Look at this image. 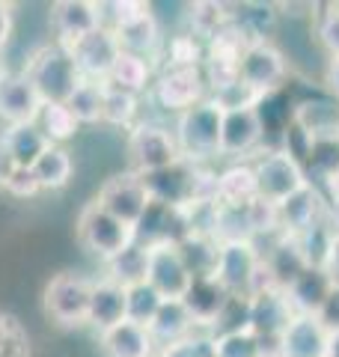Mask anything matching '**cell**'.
Instances as JSON below:
<instances>
[{"mask_svg":"<svg viewBox=\"0 0 339 357\" xmlns=\"http://www.w3.org/2000/svg\"><path fill=\"white\" fill-rule=\"evenodd\" d=\"M194 277L179 256L176 244H149V271H146V283H149L164 301H182L188 286Z\"/></svg>","mask_w":339,"mask_h":357,"instance_id":"cell-11","label":"cell"},{"mask_svg":"<svg viewBox=\"0 0 339 357\" xmlns=\"http://www.w3.org/2000/svg\"><path fill=\"white\" fill-rule=\"evenodd\" d=\"M21 72L39 93L42 105H66L77 89V84H81V72H77L72 60V51L54 42L39 45L27 57Z\"/></svg>","mask_w":339,"mask_h":357,"instance_id":"cell-1","label":"cell"},{"mask_svg":"<svg viewBox=\"0 0 339 357\" xmlns=\"http://www.w3.org/2000/svg\"><path fill=\"white\" fill-rule=\"evenodd\" d=\"M39 110H42V98L24 77V72L0 69V122H3V128L36 122Z\"/></svg>","mask_w":339,"mask_h":357,"instance_id":"cell-16","label":"cell"},{"mask_svg":"<svg viewBox=\"0 0 339 357\" xmlns=\"http://www.w3.org/2000/svg\"><path fill=\"white\" fill-rule=\"evenodd\" d=\"M149 333H152L158 349H164V345H173L179 340L190 337V333H197V325H194V319H190V312L185 310L182 301H164L161 310H158V316L152 319Z\"/></svg>","mask_w":339,"mask_h":357,"instance_id":"cell-29","label":"cell"},{"mask_svg":"<svg viewBox=\"0 0 339 357\" xmlns=\"http://www.w3.org/2000/svg\"><path fill=\"white\" fill-rule=\"evenodd\" d=\"M250 164H253V173H256L259 197H265L277 206L282 199H289L292 194H298L303 185H310L301 161L289 149L265 152V155H259V158H253Z\"/></svg>","mask_w":339,"mask_h":357,"instance_id":"cell-6","label":"cell"},{"mask_svg":"<svg viewBox=\"0 0 339 357\" xmlns=\"http://www.w3.org/2000/svg\"><path fill=\"white\" fill-rule=\"evenodd\" d=\"M137 107H140V96H131L126 89L107 86L105 89V107H101V122L113 128H134L137 126Z\"/></svg>","mask_w":339,"mask_h":357,"instance_id":"cell-37","label":"cell"},{"mask_svg":"<svg viewBox=\"0 0 339 357\" xmlns=\"http://www.w3.org/2000/svg\"><path fill=\"white\" fill-rule=\"evenodd\" d=\"M247 223H250L253 241L280 236V206L265 197H256L253 203L247 206Z\"/></svg>","mask_w":339,"mask_h":357,"instance_id":"cell-41","label":"cell"},{"mask_svg":"<svg viewBox=\"0 0 339 357\" xmlns=\"http://www.w3.org/2000/svg\"><path fill=\"white\" fill-rule=\"evenodd\" d=\"M93 280L77 271H56L42 289V310L56 328H86Z\"/></svg>","mask_w":339,"mask_h":357,"instance_id":"cell-3","label":"cell"},{"mask_svg":"<svg viewBox=\"0 0 339 357\" xmlns=\"http://www.w3.org/2000/svg\"><path fill=\"white\" fill-rule=\"evenodd\" d=\"M327 333L315 316H298L289 321V328L280 337V357H324Z\"/></svg>","mask_w":339,"mask_h":357,"instance_id":"cell-21","label":"cell"},{"mask_svg":"<svg viewBox=\"0 0 339 357\" xmlns=\"http://www.w3.org/2000/svg\"><path fill=\"white\" fill-rule=\"evenodd\" d=\"M295 126L310 140L339 134V102H307L295 110Z\"/></svg>","mask_w":339,"mask_h":357,"instance_id":"cell-32","label":"cell"},{"mask_svg":"<svg viewBox=\"0 0 339 357\" xmlns=\"http://www.w3.org/2000/svg\"><path fill=\"white\" fill-rule=\"evenodd\" d=\"M197 176H199V164L179 158L176 164L164 167V170L143 173V185H146V191H149L152 203L188 208V206H194V199H197Z\"/></svg>","mask_w":339,"mask_h":357,"instance_id":"cell-9","label":"cell"},{"mask_svg":"<svg viewBox=\"0 0 339 357\" xmlns=\"http://www.w3.org/2000/svg\"><path fill=\"white\" fill-rule=\"evenodd\" d=\"M105 81H89V77H81V84L72 93V98L66 102V107L75 114V119L81 126H98L101 122V107H105Z\"/></svg>","mask_w":339,"mask_h":357,"instance_id":"cell-35","label":"cell"},{"mask_svg":"<svg viewBox=\"0 0 339 357\" xmlns=\"http://www.w3.org/2000/svg\"><path fill=\"white\" fill-rule=\"evenodd\" d=\"M324 357H339V331L327 337V351H324Z\"/></svg>","mask_w":339,"mask_h":357,"instance_id":"cell-51","label":"cell"},{"mask_svg":"<svg viewBox=\"0 0 339 357\" xmlns=\"http://www.w3.org/2000/svg\"><path fill=\"white\" fill-rule=\"evenodd\" d=\"M295 316L298 312L292 307L286 289H268V292L250 298V321H247V328L259 340H280Z\"/></svg>","mask_w":339,"mask_h":357,"instance_id":"cell-17","label":"cell"},{"mask_svg":"<svg viewBox=\"0 0 339 357\" xmlns=\"http://www.w3.org/2000/svg\"><path fill=\"white\" fill-rule=\"evenodd\" d=\"M15 170H18V167L13 161V155H9L3 137H0V191H6V185H9V178H13Z\"/></svg>","mask_w":339,"mask_h":357,"instance_id":"cell-48","label":"cell"},{"mask_svg":"<svg viewBox=\"0 0 339 357\" xmlns=\"http://www.w3.org/2000/svg\"><path fill=\"white\" fill-rule=\"evenodd\" d=\"M155 357H211V333L197 331V333H190V337L179 340L173 345L158 349Z\"/></svg>","mask_w":339,"mask_h":357,"instance_id":"cell-43","label":"cell"},{"mask_svg":"<svg viewBox=\"0 0 339 357\" xmlns=\"http://www.w3.org/2000/svg\"><path fill=\"white\" fill-rule=\"evenodd\" d=\"M0 137H3V143H6L9 155H13L15 167H27V170L51 146V140L45 137L36 122H24V126H6L3 131H0Z\"/></svg>","mask_w":339,"mask_h":357,"instance_id":"cell-26","label":"cell"},{"mask_svg":"<svg viewBox=\"0 0 339 357\" xmlns=\"http://www.w3.org/2000/svg\"><path fill=\"white\" fill-rule=\"evenodd\" d=\"M0 357H33L30 331L9 310H0Z\"/></svg>","mask_w":339,"mask_h":357,"instance_id":"cell-38","label":"cell"},{"mask_svg":"<svg viewBox=\"0 0 339 357\" xmlns=\"http://www.w3.org/2000/svg\"><path fill=\"white\" fill-rule=\"evenodd\" d=\"M164 298L155 292V289L149 283H137L126 289V319L134 321V325H143L149 328L152 319L158 316V310H161Z\"/></svg>","mask_w":339,"mask_h":357,"instance_id":"cell-40","label":"cell"},{"mask_svg":"<svg viewBox=\"0 0 339 357\" xmlns=\"http://www.w3.org/2000/svg\"><path fill=\"white\" fill-rule=\"evenodd\" d=\"M265 137V122L259 107L226 110L220 122V155L229 158H247Z\"/></svg>","mask_w":339,"mask_h":357,"instance_id":"cell-15","label":"cell"},{"mask_svg":"<svg viewBox=\"0 0 339 357\" xmlns=\"http://www.w3.org/2000/svg\"><path fill=\"white\" fill-rule=\"evenodd\" d=\"M13 33H15V6L0 0V54L13 42Z\"/></svg>","mask_w":339,"mask_h":357,"instance_id":"cell-47","label":"cell"},{"mask_svg":"<svg viewBox=\"0 0 339 357\" xmlns=\"http://www.w3.org/2000/svg\"><path fill=\"white\" fill-rule=\"evenodd\" d=\"M315 36H319L322 48L331 54V60H339V6H327V13H322Z\"/></svg>","mask_w":339,"mask_h":357,"instance_id":"cell-44","label":"cell"},{"mask_svg":"<svg viewBox=\"0 0 339 357\" xmlns=\"http://www.w3.org/2000/svg\"><path fill=\"white\" fill-rule=\"evenodd\" d=\"M36 126L42 128V134L51 140V146H66L69 140L77 137L81 131V122L75 119V114L66 105H42Z\"/></svg>","mask_w":339,"mask_h":357,"instance_id":"cell-36","label":"cell"},{"mask_svg":"<svg viewBox=\"0 0 339 357\" xmlns=\"http://www.w3.org/2000/svg\"><path fill=\"white\" fill-rule=\"evenodd\" d=\"M42 191H63L72 185L75 176V158L66 146H48V152L30 167Z\"/></svg>","mask_w":339,"mask_h":357,"instance_id":"cell-31","label":"cell"},{"mask_svg":"<svg viewBox=\"0 0 339 357\" xmlns=\"http://www.w3.org/2000/svg\"><path fill=\"white\" fill-rule=\"evenodd\" d=\"M96 203L105 211H110L113 218H119L122 223L137 227L152 199H149V191H146V185H143V176L134 173V170H126V173L105 178V185H101L98 194H96Z\"/></svg>","mask_w":339,"mask_h":357,"instance_id":"cell-7","label":"cell"},{"mask_svg":"<svg viewBox=\"0 0 339 357\" xmlns=\"http://www.w3.org/2000/svg\"><path fill=\"white\" fill-rule=\"evenodd\" d=\"M152 98L170 114H182L209 98V84L202 69H161L152 81Z\"/></svg>","mask_w":339,"mask_h":357,"instance_id":"cell-8","label":"cell"},{"mask_svg":"<svg viewBox=\"0 0 339 357\" xmlns=\"http://www.w3.org/2000/svg\"><path fill=\"white\" fill-rule=\"evenodd\" d=\"M6 194H13L18 199H33L36 194H42V188L36 182V176H33V170L18 167V170L13 173V178H9V185H6Z\"/></svg>","mask_w":339,"mask_h":357,"instance_id":"cell-45","label":"cell"},{"mask_svg":"<svg viewBox=\"0 0 339 357\" xmlns=\"http://www.w3.org/2000/svg\"><path fill=\"white\" fill-rule=\"evenodd\" d=\"M179 256L188 268L190 277H214L218 271V259H220V241L214 236H199V232H190L188 238H182L176 244Z\"/></svg>","mask_w":339,"mask_h":357,"instance_id":"cell-30","label":"cell"},{"mask_svg":"<svg viewBox=\"0 0 339 357\" xmlns=\"http://www.w3.org/2000/svg\"><path fill=\"white\" fill-rule=\"evenodd\" d=\"M126 149H128L131 170L140 173V176L164 170V167L176 164L179 158H182L173 128L161 126V122H152V119H140L137 126L128 131Z\"/></svg>","mask_w":339,"mask_h":357,"instance_id":"cell-5","label":"cell"},{"mask_svg":"<svg viewBox=\"0 0 339 357\" xmlns=\"http://www.w3.org/2000/svg\"><path fill=\"white\" fill-rule=\"evenodd\" d=\"M333 289H336V280L327 274V268H307V271L286 289V295L292 301V307H295V312H301V316H315V312L324 307V301L331 298Z\"/></svg>","mask_w":339,"mask_h":357,"instance_id":"cell-24","label":"cell"},{"mask_svg":"<svg viewBox=\"0 0 339 357\" xmlns=\"http://www.w3.org/2000/svg\"><path fill=\"white\" fill-rule=\"evenodd\" d=\"M327 274H331L333 280L339 283V238L333 241V248H331V259H327Z\"/></svg>","mask_w":339,"mask_h":357,"instance_id":"cell-50","label":"cell"},{"mask_svg":"<svg viewBox=\"0 0 339 357\" xmlns=\"http://www.w3.org/2000/svg\"><path fill=\"white\" fill-rule=\"evenodd\" d=\"M331 211H324V199L312 185H303L298 194L280 203V232L282 236L298 238L303 229H310L312 223H319Z\"/></svg>","mask_w":339,"mask_h":357,"instance_id":"cell-19","label":"cell"},{"mask_svg":"<svg viewBox=\"0 0 339 357\" xmlns=\"http://www.w3.org/2000/svg\"><path fill=\"white\" fill-rule=\"evenodd\" d=\"M51 42L72 48L93 30L101 27V3L96 0H56L48 9Z\"/></svg>","mask_w":339,"mask_h":357,"instance_id":"cell-10","label":"cell"},{"mask_svg":"<svg viewBox=\"0 0 339 357\" xmlns=\"http://www.w3.org/2000/svg\"><path fill=\"white\" fill-rule=\"evenodd\" d=\"M164 69H202L206 63V42L194 33H176L170 36L161 48Z\"/></svg>","mask_w":339,"mask_h":357,"instance_id":"cell-33","label":"cell"},{"mask_svg":"<svg viewBox=\"0 0 339 357\" xmlns=\"http://www.w3.org/2000/svg\"><path fill=\"white\" fill-rule=\"evenodd\" d=\"M209 98L223 110V114L226 110H241V107H259V102H262V96L247 86L244 81H235L223 89H214V93H209Z\"/></svg>","mask_w":339,"mask_h":357,"instance_id":"cell-42","label":"cell"},{"mask_svg":"<svg viewBox=\"0 0 339 357\" xmlns=\"http://www.w3.org/2000/svg\"><path fill=\"white\" fill-rule=\"evenodd\" d=\"M336 140H339V134H336Z\"/></svg>","mask_w":339,"mask_h":357,"instance_id":"cell-54","label":"cell"},{"mask_svg":"<svg viewBox=\"0 0 339 357\" xmlns=\"http://www.w3.org/2000/svg\"><path fill=\"white\" fill-rule=\"evenodd\" d=\"M211 357H262V342L250 328L211 337Z\"/></svg>","mask_w":339,"mask_h":357,"instance_id":"cell-39","label":"cell"},{"mask_svg":"<svg viewBox=\"0 0 339 357\" xmlns=\"http://www.w3.org/2000/svg\"><path fill=\"white\" fill-rule=\"evenodd\" d=\"M101 265H105V274L101 277L119 283L122 289H131L137 283H146V271H149V248L134 238L126 250L116 253L107 262H101Z\"/></svg>","mask_w":339,"mask_h":357,"instance_id":"cell-27","label":"cell"},{"mask_svg":"<svg viewBox=\"0 0 339 357\" xmlns=\"http://www.w3.org/2000/svg\"><path fill=\"white\" fill-rule=\"evenodd\" d=\"M256 197H259V185L250 161H235L218 173V206L244 208Z\"/></svg>","mask_w":339,"mask_h":357,"instance_id":"cell-25","label":"cell"},{"mask_svg":"<svg viewBox=\"0 0 339 357\" xmlns=\"http://www.w3.org/2000/svg\"><path fill=\"white\" fill-rule=\"evenodd\" d=\"M69 51H72V60L77 66V72H81V77H89V81H107L113 63L122 54L116 33L107 27L93 30L81 42H75Z\"/></svg>","mask_w":339,"mask_h":357,"instance_id":"cell-14","label":"cell"},{"mask_svg":"<svg viewBox=\"0 0 339 357\" xmlns=\"http://www.w3.org/2000/svg\"><path fill=\"white\" fill-rule=\"evenodd\" d=\"M220 122H223V110L211 98L182 110L173 126L182 158L202 164L214 158V155H220Z\"/></svg>","mask_w":339,"mask_h":357,"instance_id":"cell-2","label":"cell"},{"mask_svg":"<svg viewBox=\"0 0 339 357\" xmlns=\"http://www.w3.org/2000/svg\"><path fill=\"white\" fill-rule=\"evenodd\" d=\"M268 241H271L268 250H259V256H262L265 268L271 271V277H274V283L280 289H289L310 265H307V259H303L298 241L292 236H282V232H280V236L268 238Z\"/></svg>","mask_w":339,"mask_h":357,"instance_id":"cell-22","label":"cell"},{"mask_svg":"<svg viewBox=\"0 0 339 357\" xmlns=\"http://www.w3.org/2000/svg\"><path fill=\"white\" fill-rule=\"evenodd\" d=\"M119 321H126V289L107 280V277H98V280H93V295H89L86 328L101 333L119 325Z\"/></svg>","mask_w":339,"mask_h":357,"instance_id":"cell-23","label":"cell"},{"mask_svg":"<svg viewBox=\"0 0 339 357\" xmlns=\"http://www.w3.org/2000/svg\"><path fill=\"white\" fill-rule=\"evenodd\" d=\"M331 223H333V232H336V238H339V203H336L333 211H331Z\"/></svg>","mask_w":339,"mask_h":357,"instance_id":"cell-53","label":"cell"},{"mask_svg":"<svg viewBox=\"0 0 339 357\" xmlns=\"http://www.w3.org/2000/svg\"><path fill=\"white\" fill-rule=\"evenodd\" d=\"M152 81H155V63L146 60V57H137V54H126L122 51L113 69L107 75V86H116V89H126L131 96H143L146 89H152Z\"/></svg>","mask_w":339,"mask_h":357,"instance_id":"cell-28","label":"cell"},{"mask_svg":"<svg viewBox=\"0 0 339 357\" xmlns=\"http://www.w3.org/2000/svg\"><path fill=\"white\" fill-rule=\"evenodd\" d=\"M295 241H298V248H301L303 259H307L310 268H327V259H331V248H333V241H336L331 215L322 218L319 223H312L310 229H303Z\"/></svg>","mask_w":339,"mask_h":357,"instance_id":"cell-34","label":"cell"},{"mask_svg":"<svg viewBox=\"0 0 339 357\" xmlns=\"http://www.w3.org/2000/svg\"><path fill=\"white\" fill-rule=\"evenodd\" d=\"M327 188H331V194H333V203H339V167H336V173L327 178Z\"/></svg>","mask_w":339,"mask_h":357,"instance_id":"cell-52","label":"cell"},{"mask_svg":"<svg viewBox=\"0 0 339 357\" xmlns=\"http://www.w3.org/2000/svg\"><path fill=\"white\" fill-rule=\"evenodd\" d=\"M239 77L265 98L286 77V57L271 42H253L247 45L239 60Z\"/></svg>","mask_w":339,"mask_h":357,"instance_id":"cell-12","label":"cell"},{"mask_svg":"<svg viewBox=\"0 0 339 357\" xmlns=\"http://www.w3.org/2000/svg\"><path fill=\"white\" fill-rule=\"evenodd\" d=\"M315 319L322 321V328L327 333H336L339 331V283H336V289L331 292V298L324 301V307L315 312Z\"/></svg>","mask_w":339,"mask_h":357,"instance_id":"cell-46","label":"cell"},{"mask_svg":"<svg viewBox=\"0 0 339 357\" xmlns=\"http://www.w3.org/2000/svg\"><path fill=\"white\" fill-rule=\"evenodd\" d=\"M229 292L214 280V277H194L188 286V292L182 295V304L185 310L190 312V319H194L197 331H206L211 333L214 325H218L220 312L226 310V304H229Z\"/></svg>","mask_w":339,"mask_h":357,"instance_id":"cell-18","label":"cell"},{"mask_svg":"<svg viewBox=\"0 0 339 357\" xmlns=\"http://www.w3.org/2000/svg\"><path fill=\"white\" fill-rule=\"evenodd\" d=\"M98 345L105 357H155L158 345L152 340L149 328L134 325V321H119L98 333Z\"/></svg>","mask_w":339,"mask_h":357,"instance_id":"cell-20","label":"cell"},{"mask_svg":"<svg viewBox=\"0 0 339 357\" xmlns=\"http://www.w3.org/2000/svg\"><path fill=\"white\" fill-rule=\"evenodd\" d=\"M259 262H262V256H259V248L253 241H223L214 280H218L229 295L247 298Z\"/></svg>","mask_w":339,"mask_h":357,"instance_id":"cell-13","label":"cell"},{"mask_svg":"<svg viewBox=\"0 0 339 357\" xmlns=\"http://www.w3.org/2000/svg\"><path fill=\"white\" fill-rule=\"evenodd\" d=\"M327 86H331L333 98L339 102V60H331V66H327Z\"/></svg>","mask_w":339,"mask_h":357,"instance_id":"cell-49","label":"cell"},{"mask_svg":"<svg viewBox=\"0 0 339 357\" xmlns=\"http://www.w3.org/2000/svg\"><path fill=\"white\" fill-rule=\"evenodd\" d=\"M75 238L89 256H96L98 262H107L134 241V227L122 223L119 218H113L110 211H105L93 199V203H86L77 211Z\"/></svg>","mask_w":339,"mask_h":357,"instance_id":"cell-4","label":"cell"}]
</instances>
